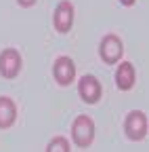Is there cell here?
Instances as JSON below:
<instances>
[{"instance_id": "cell-10", "label": "cell", "mask_w": 149, "mask_h": 152, "mask_svg": "<svg viewBox=\"0 0 149 152\" xmlns=\"http://www.w3.org/2000/svg\"><path fill=\"white\" fill-rule=\"evenodd\" d=\"M46 152H69V142H67L65 137L57 135V137H53V140L48 142Z\"/></svg>"}, {"instance_id": "cell-6", "label": "cell", "mask_w": 149, "mask_h": 152, "mask_svg": "<svg viewBox=\"0 0 149 152\" xmlns=\"http://www.w3.org/2000/svg\"><path fill=\"white\" fill-rule=\"evenodd\" d=\"M53 26L59 34H67L73 26V4L69 0H63V2L57 4L53 13Z\"/></svg>"}, {"instance_id": "cell-3", "label": "cell", "mask_w": 149, "mask_h": 152, "mask_svg": "<svg viewBox=\"0 0 149 152\" xmlns=\"http://www.w3.org/2000/svg\"><path fill=\"white\" fill-rule=\"evenodd\" d=\"M99 55H101V59L105 64H118L122 59V55H124V45L120 40V36L116 34H107L103 36V40L99 45Z\"/></svg>"}, {"instance_id": "cell-11", "label": "cell", "mask_w": 149, "mask_h": 152, "mask_svg": "<svg viewBox=\"0 0 149 152\" xmlns=\"http://www.w3.org/2000/svg\"><path fill=\"white\" fill-rule=\"evenodd\" d=\"M17 2H19L21 7H25V9H27V7H34V4H36V0H17Z\"/></svg>"}, {"instance_id": "cell-2", "label": "cell", "mask_w": 149, "mask_h": 152, "mask_svg": "<svg viewBox=\"0 0 149 152\" xmlns=\"http://www.w3.org/2000/svg\"><path fill=\"white\" fill-rule=\"evenodd\" d=\"M147 129H149V121L145 116V112L141 110H132L128 112V116L124 121V133L128 140L132 142H141L145 135H147Z\"/></svg>"}, {"instance_id": "cell-8", "label": "cell", "mask_w": 149, "mask_h": 152, "mask_svg": "<svg viewBox=\"0 0 149 152\" xmlns=\"http://www.w3.org/2000/svg\"><path fill=\"white\" fill-rule=\"evenodd\" d=\"M135 80H137V72H135V66L130 61H122L116 70V85L120 91H130L135 87Z\"/></svg>"}, {"instance_id": "cell-1", "label": "cell", "mask_w": 149, "mask_h": 152, "mask_svg": "<svg viewBox=\"0 0 149 152\" xmlns=\"http://www.w3.org/2000/svg\"><path fill=\"white\" fill-rule=\"evenodd\" d=\"M71 140L78 148H88L95 142V123L90 116L86 114L76 116V121L71 123Z\"/></svg>"}, {"instance_id": "cell-4", "label": "cell", "mask_w": 149, "mask_h": 152, "mask_svg": "<svg viewBox=\"0 0 149 152\" xmlns=\"http://www.w3.org/2000/svg\"><path fill=\"white\" fill-rule=\"evenodd\" d=\"M53 76L57 80V85H61V87L71 85L73 78H76V64H73L71 57H67V55L57 57L53 64Z\"/></svg>"}, {"instance_id": "cell-9", "label": "cell", "mask_w": 149, "mask_h": 152, "mask_svg": "<svg viewBox=\"0 0 149 152\" xmlns=\"http://www.w3.org/2000/svg\"><path fill=\"white\" fill-rule=\"evenodd\" d=\"M15 118H17V106L11 97L2 95L0 97V129H9L15 125Z\"/></svg>"}, {"instance_id": "cell-12", "label": "cell", "mask_w": 149, "mask_h": 152, "mask_svg": "<svg viewBox=\"0 0 149 152\" xmlns=\"http://www.w3.org/2000/svg\"><path fill=\"white\" fill-rule=\"evenodd\" d=\"M120 2H122L124 7H132V4L137 2V0H120Z\"/></svg>"}, {"instance_id": "cell-5", "label": "cell", "mask_w": 149, "mask_h": 152, "mask_svg": "<svg viewBox=\"0 0 149 152\" xmlns=\"http://www.w3.org/2000/svg\"><path fill=\"white\" fill-rule=\"evenodd\" d=\"M21 72V55L17 49H4L0 53V76L2 78H15Z\"/></svg>"}, {"instance_id": "cell-7", "label": "cell", "mask_w": 149, "mask_h": 152, "mask_svg": "<svg viewBox=\"0 0 149 152\" xmlns=\"http://www.w3.org/2000/svg\"><path fill=\"white\" fill-rule=\"evenodd\" d=\"M78 93H80L82 102L97 104L101 99V95H103V87H101V83L92 74H86V76H82L80 83H78Z\"/></svg>"}]
</instances>
